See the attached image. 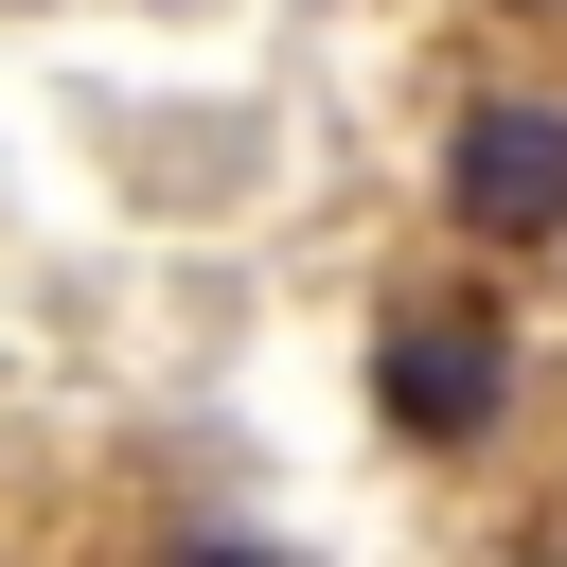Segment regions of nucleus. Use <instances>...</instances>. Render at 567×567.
<instances>
[{
	"label": "nucleus",
	"instance_id": "1",
	"mask_svg": "<svg viewBox=\"0 0 567 567\" xmlns=\"http://www.w3.org/2000/svg\"><path fill=\"white\" fill-rule=\"evenodd\" d=\"M443 213L478 248H549L567 230V106H461L443 124Z\"/></svg>",
	"mask_w": 567,
	"mask_h": 567
},
{
	"label": "nucleus",
	"instance_id": "2",
	"mask_svg": "<svg viewBox=\"0 0 567 567\" xmlns=\"http://www.w3.org/2000/svg\"><path fill=\"white\" fill-rule=\"evenodd\" d=\"M372 390H390V425H408V443H478V425L514 408V337H496V319H425V301H408V319L372 337Z\"/></svg>",
	"mask_w": 567,
	"mask_h": 567
}]
</instances>
